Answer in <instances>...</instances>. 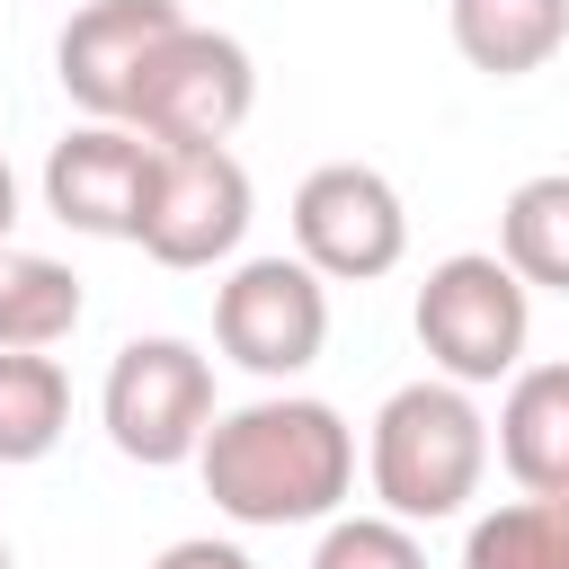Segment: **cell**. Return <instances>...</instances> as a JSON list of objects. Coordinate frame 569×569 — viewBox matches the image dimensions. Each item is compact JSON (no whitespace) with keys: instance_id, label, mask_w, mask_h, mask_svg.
I'll return each instance as SVG.
<instances>
[{"instance_id":"3957f363","label":"cell","mask_w":569,"mask_h":569,"mask_svg":"<svg viewBox=\"0 0 569 569\" xmlns=\"http://www.w3.org/2000/svg\"><path fill=\"white\" fill-rule=\"evenodd\" d=\"M213 356L196 338H124L107 356V382H98V427L124 462L142 471H178L196 462L204 427H213Z\"/></svg>"},{"instance_id":"8992f818","label":"cell","mask_w":569,"mask_h":569,"mask_svg":"<svg viewBox=\"0 0 569 569\" xmlns=\"http://www.w3.org/2000/svg\"><path fill=\"white\" fill-rule=\"evenodd\" d=\"M213 347L258 373V382H293L320 365L329 347V284L302 267V258H240L222 284H213Z\"/></svg>"},{"instance_id":"d6986e66","label":"cell","mask_w":569,"mask_h":569,"mask_svg":"<svg viewBox=\"0 0 569 569\" xmlns=\"http://www.w3.org/2000/svg\"><path fill=\"white\" fill-rule=\"evenodd\" d=\"M9 231H18V178H9V160H0V249H9Z\"/></svg>"},{"instance_id":"9c48e42d","label":"cell","mask_w":569,"mask_h":569,"mask_svg":"<svg viewBox=\"0 0 569 569\" xmlns=\"http://www.w3.org/2000/svg\"><path fill=\"white\" fill-rule=\"evenodd\" d=\"M151 178H160V151L133 124H71L44 151V213L71 222L80 240H142Z\"/></svg>"},{"instance_id":"ac0fdd59","label":"cell","mask_w":569,"mask_h":569,"mask_svg":"<svg viewBox=\"0 0 569 569\" xmlns=\"http://www.w3.org/2000/svg\"><path fill=\"white\" fill-rule=\"evenodd\" d=\"M151 569H258L240 542H222V533H187V542H169Z\"/></svg>"},{"instance_id":"7a4b0ae2","label":"cell","mask_w":569,"mask_h":569,"mask_svg":"<svg viewBox=\"0 0 569 569\" xmlns=\"http://www.w3.org/2000/svg\"><path fill=\"white\" fill-rule=\"evenodd\" d=\"M365 480H373L391 525L462 516L480 498V480H489V418H480V400L462 382H445V373L400 382L373 409V427H365Z\"/></svg>"},{"instance_id":"277c9868","label":"cell","mask_w":569,"mask_h":569,"mask_svg":"<svg viewBox=\"0 0 569 569\" xmlns=\"http://www.w3.org/2000/svg\"><path fill=\"white\" fill-rule=\"evenodd\" d=\"M418 347L445 382L480 391V382H507L525 365V338H533V293L507 276L498 249H453L427 267L418 284Z\"/></svg>"},{"instance_id":"5b68a950","label":"cell","mask_w":569,"mask_h":569,"mask_svg":"<svg viewBox=\"0 0 569 569\" xmlns=\"http://www.w3.org/2000/svg\"><path fill=\"white\" fill-rule=\"evenodd\" d=\"M249 107H258V62H249V44L187 18V27L142 62V80H133V98H124V124H133L151 151H213V142H231V133L249 124Z\"/></svg>"},{"instance_id":"30bf717a","label":"cell","mask_w":569,"mask_h":569,"mask_svg":"<svg viewBox=\"0 0 569 569\" xmlns=\"http://www.w3.org/2000/svg\"><path fill=\"white\" fill-rule=\"evenodd\" d=\"M187 27L178 0H80L53 36V80L89 124H124V98L142 80V62Z\"/></svg>"},{"instance_id":"2e32d148","label":"cell","mask_w":569,"mask_h":569,"mask_svg":"<svg viewBox=\"0 0 569 569\" xmlns=\"http://www.w3.org/2000/svg\"><path fill=\"white\" fill-rule=\"evenodd\" d=\"M462 569H569V498H507L471 516Z\"/></svg>"},{"instance_id":"9a60e30c","label":"cell","mask_w":569,"mask_h":569,"mask_svg":"<svg viewBox=\"0 0 569 569\" xmlns=\"http://www.w3.org/2000/svg\"><path fill=\"white\" fill-rule=\"evenodd\" d=\"M71 427V373L53 356H9L0 347V462H44Z\"/></svg>"},{"instance_id":"8fae6325","label":"cell","mask_w":569,"mask_h":569,"mask_svg":"<svg viewBox=\"0 0 569 569\" xmlns=\"http://www.w3.org/2000/svg\"><path fill=\"white\" fill-rule=\"evenodd\" d=\"M489 445L525 498H569V365H516Z\"/></svg>"},{"instance_id":"52a82bcc","label":"cell","mask_w":569,"mask_h":569,"mask_svg":"<svg viewBox=\"0 0 569 569\" xmlns=\"http://www.w3.org/2000/svg\"><path fill=\"white\" fill-rule=\"evenodd\" d=\"M293 258L320 284H373L409 258V204L365 160H320L293 187Z\"/></svg>"},{"instance_id":"7c38bea8","label":"cell","mask_w":569,"mask_h":569,"mask_svg":"<svg viewBox=\"0 0 569 569\" xmlns=\"http://www.w3.org/2000/svg\"><path fill=\"white\" fill-rule=\"evenodd\" d=\"M453 53L489 80H533L569 44V0H445Z\"/></svg>"},{"instance_id":"5bb4252c","label":"cell","mask_w":569,"mask_h":569,"mask_svg":"<svg viewBox=\"0 0 569 569\" xmlns=\"http://www.w3.org/2000/svg\"><path fill=\"white\" fill-rule=\"evenodd\" d=\"M498 258L525 293H569V169H542L498 204Z\"/></svg>"},{"instance_id":"4fadbf2b","label":"cell","mask_w":569,"mask_h":569,"mask_svg":"<svg viewBox=\"0 0 569 569\" xmlns=\"http://www.w3.org/2000/svg\"><path fill=\"white\" fill-rule=\"evenodd\" d=\"M80 311H89V293H80V276H71L62 258H44V249H0V347H9V356L62 347V338L80 329Z\"/></svg>"},{"instance_id":"ffe728a7","label":"cell","mask_w":569,"mask_h":569,"mask_svg":"<svg viewBox=\"0 0 569 569\" xmlns=\"http://www.w3.org/2000/svg\"><path fill=\"white\" fill-rule=\"evenodd\" d=\"M0 569H9V533H0Z\"/></svg>"},{"instance_id":"e0dca14e","label":"cell","mask_w":569,"mask_h":569,"mask_svg":"<svg viewBox=\"0 0 569 569\" xmlns=\"http://www.w3.org/2000/svg\"><path fill=\"white\" fill-rule=\"evenodd\" d=\"M311 569H427V542L418 525H391V516H329Z\"/></svg>"},{"instance_id":"6da1fadb","label":"cell","mask_w":569,"mask_h":569,"mask_svg":"<svg viewBox=\"0 0 569 569\" xmlns=\"http://www.w3.org/2000/svg\"><path fill=\"white\" fill-rule=\"evenodd\" d=\"M196 471L231 525H329L356 489V427L311 391H267L204 427Z\"/></svg>"},{"instance_id":"ba28073f","label":"cell","mask_w":569,"mask_h":569,"mask_svg":"<svg viewBox=\"0 0 569 569\" xmlns=\"http://www.w3.org/2000/svg\"><path fill=\"white\" fill-rule=\"evenodd\" d=\"M249 213H258V187L249 169L231 160V142L213 151H160V178H151V213H142V258L151 267H222L240 240H249Z\"/></svg>"}]
</instances>
